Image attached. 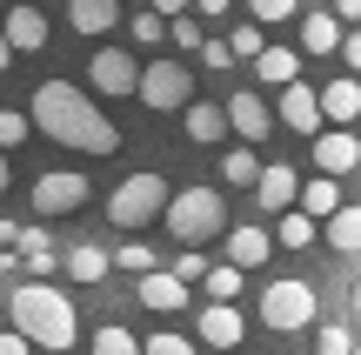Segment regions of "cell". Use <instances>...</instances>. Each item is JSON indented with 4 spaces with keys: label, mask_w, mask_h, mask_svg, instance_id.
<instances>
[{
    "label": "cell",
    "mask_w": 361,
    "mask_h": 355,
    "mask_svg": "<svg viewBox=\"0 0 361 355\" xmlns=\"http://www.w3.org/2000/svg\"><path fill=\"white\" fill-rule=\"evenodd\" d=\"M27 114H34V128L47 134V141L74 148V155H114L121 148V128L87 101V88H74V80H40Z\"/></svg>",
    "instance_id": "1"
},
{
    "label": "cell",
    "mask_w": 361,
    "mask_h": 355,
    "mask_svg": "<svg viewBox=\"0 0 361 355\" xmlns=\"http://www.w3.org/2000/svg\"><path fill=\"white\" fill-rule=\"evenodd\" d=\"M7 315H13V329H20L27 342L47 349V355H67L80 342V315H74V302H67L54 282H20V289L7 295Z\"/></svg>",
    "instance_id": "2"
},
{
    "label": "cell",
    "mask_w": 361,
    "mask_h": 355,
    "mask_svg": "<svg viewBox=\"0 0 361 355\" xmlns=\"http://www.w3.org/2000/svg\"><path fill=\"white\" fill-rule=\"evenodd\" d=\"M161 228H168V235L180 241V248H201V241L228 235V201H221V195H214L207 181H194V188H180V195L168 201Z\"/></svg>",
    "instance_id": "3"
},
{
    "label": "cell",
    "mask_w": 361,
    "mask_h": 355,
    "mask_svg": "<svg viewBox=\"0 0 361 355\" xmlns=\"http://www.w3.org/2000/svg\"><path fill=\"white\" fill-rule=\"evenodd\" d=\"M168 201H174V188L161 181L154 168H147V174H128V181L107 195V222H114L121 235H141V228H154L161 215H168Z\"/></svg>",
    "instance_id": "4"
},
{
    "label": "cell",
    "mask_w": 361,
    "mask_h": 355,
    "mask_svg": "<svg viewBox=\"0 0 361 355\" xmlns=\"http://www.w3.org/2000/svg\"><path fill=\"white\" fill-rule=\"evenodd\" d=\"M261 322H268L274 335H301V329H314V282H301V275L268 282V289H261Z\"/></svg>",
    "instance_id": "5"
},
{
    "label": "cell",
    "mask_w": 361,
    "mask_h": 355,
    "mask_svg": "<svg viewBox=\"0 0 361 355\" xmlns=\"http://www.w3.org/2000/svg\"><path fill=\"white\" fill-rule=\"evenodd\" d=\"M134 101H141L147 114H188L194 74H188L180 61H147V67H141V88H134Z\"/></svg>",
    "instance_id": "6"
},
{
    "label": "cell",
    "mask_w": 361,
    "mask_h": 355,
    "mask_svg": "<svg viewBox=\"0 0 361 355\" xmlns=\"http://www.w3.org/2000/svg\"><path fill=\"white\" fill-rule=\"evenodd\" d=\"M87 201H94V181H87V174H80V168H54V174H40V181H34L27 208L54 222V215H80Z\"/></svg>",
    "instance_id": "7"
},
{
    "label": "cell",
    "mask_w": 361,
    "mask_h": 355,
    "mask_svg": "<svg viewBox=\"0 0 361 355\" xmlns=\"http://www.w3.org/2000/svg\"><path fill=\"white\" fill-rule=\"evenodd\" d=\"M228 128L241 134L247 148H261L274 134V107L261 101V88H241V94H228Z\"/></svg>",
    "instance_id": "8"
},
{
    "label": "cell",
    "mask_w": 361,
    "mask_h": 355,
    "mask_svg": "<svg viewBox=\"0 0 361 355\" xmlns=\"http://www.w3.org/2000/svg\"><path fill=\"white\" fill-rule=\"evenodd\" d=\"M361 168V134L355 128H322L314 134V174H355Z\"/></svg>",
    "instance_id": "9"
},
{
    "label": "cell",
    "mask_w": 361,
    "mask_h": 355,
    "mask_svg": "<svg viewBox=\"0 0 361 355\" xmlns=\"http://www.w3.org/2000/svg\"><path fill=\"white\" fill-rule=\"evenodd\" d=\"M274 121H281V128H295V134H322V128H328L322 94H314L308 80H288V88H281V107H274Z\"/></svg>",
    "instance_id": "10"
},
{
    "label": "cell",
    "mask_w": 361,
    "mask_h": 355,
    "mask_svg": "<svg viewBox=\"0 0 361 355\" xmlns=\"http://www.w3.org/2000/svg\"><path fill=\"white\" fill-rule=\"evenodd\" d=\"M194 335H201L207 349H241V335H247V322H241V308L234 302H201V315H194Z\"/></svg>",
    "instance_id": "11"
},
{
    "label": "cell",
    "mask_w": 361,
    "mask_h": 355,
    "mask_svg": "<svg viewBox=\"0 0 361 355\" xmlns=\"http://www.w3.org/2000/svg\"><path fill=\"white\" fill-rule=\"evenodd\" d=\"M87 80H94L101 94H134V88H141V67H134L128 47H101V54L87 61Z\"/></svg>",
    "instance_id": "12"
},
{
    "label": "cell",
    "mask_w": 361,
    "mask_h": 355,
    "mask_svg": "<svg viewBox=\"0 0 361 355\" xmlns=\"http://www.w3.org/2000/svg\"><path fill=\"white\" fill-rule=\"evenodd\" d=\"M255 201H261V215L301 208V174L288 168V161H268V168H261V181H255Z\"/></svg>",
    "instance_id": "13"
},
{
    "label": "cell",
    "mask_w": 361,
    "mask_h": 355,
    "mask_svg": "<svg viewBox=\"0 0 361 355\" xmlns=\"http://www.w3.org/2000/svg\"><path fill=\"white\" fill-rule=\"evenodd\" d=\"M188 289H194V282H180L174 268H147V275L134 282L141 308H154V315H180V308H188Z\"/></svg>",
    "instance_id": "14"
},
{
    "label": "cell",
    "mask_w": 361,
    "mask_h": 355,
    "mask_svg": "<svg viewBox=\"0 0 361 355\" xmlns=\"http://www.w3.org/2000/svg\"><path fill=\"white\" fill-rule=\"evenodd\" d=\"M0 34L13 40V54H40L47 47V13L40 7H7L0 13Z\"/></svg>",
    "instance_id": "15"
},
{
    "label": "cell",
    "mask_w": 361,
    "mask_h": 355,
    "mask_svg": "<svg viewBox=\"0 0 361 355\" xmlns=\"http://www.w3.org/2000/svg\"><path fill=\"white\" fill-rule=\"evenodd\" d=\"M322 114H328V128H355V121H361V74L328 80V88H322Z\"/></svg>",
    "instance_id": "16"
},
{
    "label": "cell",
    "mask_w": 361,
    "mask_h": 355,
    "mask_svg": "<svg viewBox=\"0 0 361 355\" xmlns=\"http://www.w3.org/2000/svg\"><path fill=\"white\" fill-rule=\"evenodd\" d=\"M67 27L87 34V40L114 34V27H121V0H67Z\"/></svg>",
    "instance_id": "17"
},
{
    "label": "cell",
    "mask_w": 361,
    "mask_h": 355,
    "mask_svg": "<svg viewBox=\"0 0 361 355\" xmlns=\"http://www.w3.org/2000/svg\"><path fill=\"white\" fill-rule=\"evenodd\" d=\"M341 13L335 7H314V13H301V54H341Z\"/></svg>",
    "instance_id": "18"
},
{
    "label": "cell",
    "mask_w": 361,
    "mask_h": 355,
    "mask_svg": "<svg viewBox=\"0 0 361 355\" xmlns=\"http://www.w3.org/2000/svg\"><path fill=\"white\" fill-rule=\"evenodd\" d=\"M61 262H67V275H74L80 289H101V282H107V268H114V255H107L101 241H74Z\"/></svg>",
    "instance_id": "19"
},
{
    "label": "cell",
    "mask_w": 361,
    "mask_h": 355,
    "mask_svg": "<svg viewBox=\"0 0 361 355\" xmlns=\"http://www.w3.org/2000/svg\"><path fill=\"white\" fill-rule=\"evenodd\" d=\"M180 121H188V141H201V148H214V141H228V101H188V114H180Z\"/></svg>",
    "instance_id": "20"
},
{
    "label": "cell",
    "mask_w": 361,
    "mask_h": 355,
    "mask_svg": "<svg viewBox=\"0 0 361 355\" xmlns=\"http://www.w3.org/2000/svg\"><path fill=\"white\" fill-rule=\"evenodd\" d=\"M268 248H274V235H268L261 222L228 228V262H234V268H261V262H268Z\"/></svg>",
    "instance_id": "21"
},
{
    "label": "cell",
    "mask_w": 361,
    "mask_h": 355,
    "mask_svg": "<svg viewBox=\"0 0 361 355\" xmlns=\"http://www.w3.org/2000/svg\"><path fill=\"white\" fill-rule=\"evenodd\" d=\"M255 80H261V88H288V80H301V47H261Z\"/></svg>",
    "instance_id": "22"
},
{
    "label": "cell",
    "mask_w": 361,
    "mask_h": 355,
    "mask_svg": "<svg viewBox=\"0 0 361 355\" xmlns=\"http://www.w3.org/2000/svg\"><path fill=\"white\" fill-rule=\"evenodd\" d=\"M261 168H268V161H261V148H247V141H234L228 155H221V181H234V188H255Z\"/></svg>",
    "instance_id": "23"
},
{
    "label": "cell",
    "mask_w": 361,
    "mask_h": 355,
    "mask_svg": "<svg viewBox=\"0 0 361 355\" xmlns=\"http://www.w3.org/2000/svg\"><path fill=\"white\" fill-rule=\"evenodd\" d=\"M328 248L361 255V201H341V215H328Z\"/></svg>",
    "instance_id": "24"
},
{
    "label": "cell",
    "mask_w": 361,
    "mask_h": 355,
    "mask_svg": "<svg viewBox=\"0 0 361 355\" xmlns=\"http://www.w3.org/2000/svg\"><path fill=\"white\" fill-rule=\"evenodd\" d=\"M301 208L308 215H341V181L335 174H308L301 181Z\"/></svg>",
    "instance_id": "25"
},
{
    "label": "cell",
    "mask_w": 361,
    "mask_h": 355,
    "mask_svg": "<svg viewBox=\"0 0 361 355\" xmlns=\"http://www.w3.org/2000/svg\"><path fill=\"white\" fill-rule=\"evenodd\" d=\"M20 268L34 282H47L54 275V248H47V228H20Z\"/></svg>",
    "instance_id": "26"
},
{
    "label": "cell",
    "mask_w": 361,
    "mask_h": 355,
    "mask_svg": "<svg viewBox=\"0 0 361 355\" xmlns=\"http://www.w3.org/2000/svg\"><path fill=\"white\" fill-rule=\"evenodd\" d=\"M361 335L348 329V322H314V355H355Z\"/></svg>",
    "instance_id": "27"
},
{
    "label": "cell",
    "mask_w": 361,
    "mask_h": 355,
    "mask_svg": "<svg viewBox=\"0 0 361 355\" xmlns=\"http://www.w3.org/2000/svg\"><path fill=\"white\" fill-rule=\"evenodd\" d=\"M87 355H141V342H134L121 322H101V329H94V342H87Z\"/></svg>",
    "instance_id": "28"
},
{
    "label": "cell",
    "mask_w": 361,
    "mask_h": 355,
    "mask_svg": "<svg viewBox=\"0 0 361 355\" xmlns=\"http://www.w3.org/2000/svg\"><path fill=\"white\" fill-rule=\"evenodd\" d=\"M241 282H247V268H207V282H201V289H207V302H241Z\"/></svg>",
    "instance_id": "29"
},
{
    "label": "cell",
    "mask_w": 361,
    "mask_h": 355,
    "mask_svg": "<svg viewBox=\"0 0 361 355\" xmlns=\"http://www.w3.org/2000/svg\"><path fill=\"white\" fill-rule=\"evenodd\" d=\"M274 241H281V248H308V241H314V215L308 208H288L281 228H274Z\"/></svg>",
    "instance_id": "30"
},
{
    "label": "cell",
    "mask_w": 361,
    "mask_h": 355,
    "mask_svg": "<svg viewBox=\"0 0 361 355\" xmlns=\"http://www.w3.org/2000/svg\"><path fill=\"white\" fill-rule=\"evenodd\" d=\"M128 34L141 40V47H161V40H168V13H154V7H141V13H134V20H128Z\"/></svg>",
    "instance_id": "31"
},
{
    "label": "cell",
    "mask_w": 361,
    "mask_h": 355,
    "mask_svg": "<svg viewBox=\"0 0 361 355\" xmlns=\"http://www.w3.org/2000/svg\"><path fill=\"white\" fill-rule=\"evenodd\" d=\"M114 268H134V282H141L147 268H161V262H154V248H147V241H121V248H114Z\"/></svg>",
    "instance_id": "32"
},
{
    "label": "cell",
    "mask_w": 361,
    "mask_h": 355,
    "mask_svg": "<svg viewBox=\"0 0 361 355\" xmlns=\"http://www.w3.org/2000/svg\"><path fill=\"white\" fill-rule=\"evenodd\" d=\"M27 134H34V114H20V107H0V148H20Z\"/></svg>",
    "instance_id": "33"
},
{
    "label": "cell",
    "mask_w": 361,
    "mask_h": 355,
    "mask_svg": "<svg viewBox=\"0 0 361 355\" xmlns=\"http://www.w3.org/2000/svg\"><path fill=\"white\" fill-rule=\"evenodd\" d=\"M168 40H174V47H188V54H201V20H194V13H174V20H168Z\"/></svg>",
    "instance_id": "34"
},
{
    "label": "cell",
    "mask_w": 361,
    "mask_h": 355,
    "mask_svg": "<svg viewBox=\"0 0 361 355\" xmlns=\"http://www.w3.org/2000/svg\"><path fill=\"white\" fill-rule=\"evenodd\" d=\"M228 47H234V61H261V47H268V40H261V20L255 27H234Z\"/></svg>",
    "instance_id": "35"
},
{
    "label": "cell",
    "mask_w": 361,
    "mask_h": 355,
    "mask_svg": "<svg viewBox=\"0 0 361 355\" xmlns=\"http://www.w3.org/2000/svg\"><path fill=\"white\" fill-rule=\"evenodd\" d=\"M168 268H174L180 282H207V255H201V248H180V255H174Z\"/></svg>",
    "instance_id": "36"
},
{
    "label": "cell",
    "mask_w": 361,
    "mask_h": 355,
    "mask_svg": "<svg viewBox=\"0 0 361 355\" xmlns=\"http://www.w3.org/2000/svg\"><path fill=\"white\" fill-rule=\"evenodd\" d=\"M295 7H301V0H247V13H255L261 27H268V20H295Z\"/></svg>",
    "instance_id": "37"
},
{
    "label": "cell",
    "mask_w": 361,
    "mask_h": 355,
    "mask_svg": "<svg viewBox=\"0 0 361 355\" xmlns=\"http://www.w3.org/2000/svg\"><path fill=\"white\" fill-rule=\"evenodd\" d=\"M141 355H194V342H188V335H147Z\"/></svg>",
    "instance_id": "38"
},
{
    "label": "cell",
    "mask_w": 361,
    "mask_h": 355,
    "mask_svg": "<svg viewBox=\"0 0 361 355\" xmlns=\"http://www.w3.org/2000/svg\"><path fill=\"white\" fill-rule=\"evenodd\" d=\"M201 61L221 74V67H234V47H228V40H201Z\"/></svg>",
    "instance_id": "39"
},
{
    "label": "cell",
    "mask_w": 361,
    "mask_h": 355,
    "mask_svg": "<svg viewBox=\"0 0 361 355\" xmlns=\"http://www.w3.org/2000/svg\"><path fill=\"white\" fill-rule=\"evenodd\" d=\"M341 61H348V74H361V27L341 34Z\"/></svg>",
    "instance_id": "40"
},
{
    "label": "cell",
    "mask_w": 361,
    "mask_h": 355,
    "mask_svg": "<svg viewBox=\"0 0 361 355\" xmlns=\"http://www.w3.org/2000/svg\"><path fill=\"white\" fill-rule=\"evenodd\" d=\"M27 349H34V342H27L20 329H0V355H27Z\"/></svg>",
    "instance_id": "41"
},
{
    "label": "cell",
    "mask_w": 361,
    "mask_h": 355,
    "mask_svg": "<svg viewBox=\"0 0 361 355\" xmlns=\"http://www.w3.org/2000/svg\"><path fill=\"white\" fill-rule=\"evenodd\" d=\"M335 13H341V27H361V0H335Z\"/></svg>",
    "instance_id": "42"
},
{
    "label": "cell",
    "mask_w": 361,
    "mask_h": 355,
    "mask_svg": "<svg viewBox=\"0 0 361 355\" xmlns=\"http://www.w3.org/2000/svg\"><path fill=\"white\" fill-rule=\"evenodd\" d=\"M0 248H20V222H0Z\"/></svg>",
    "instance_id": "43"
},
{
    "label": "cell",
    "mask_w": 361,
    "mask_h": 355,
    "mask_svg": "<svg viewBox=\"0 0 361 355\" xmlns=\"http://www.w3.org/2000/svg\"><path fill=\"white\" fill-rule=\"evenodd\" d=\"M234 0H194V13H207V20H214V13H228Z\"/></svg>",
    "instance_id": "44"
},
{
    "label": "cell",
    "mask_w": 361,
    "mask_h": 355,
    "mask_svg": "<svg viewBox=\"0 0 361 355\" xmlns=\"http://www.w3.org/2000/svg\"><path fill=\"white\" fill-rule=\"evenodd\" d=\"M194 7V0H154V13H168V20H174V13H188Z\"/></svg>",
    "instance_id": "45"
},
{
    "label": "cell",
    "mask_w": 361,
    "mask_h": 355,
    "mask_svg": "<svg viewBox=\"0 0 361 355\" xmlns=\"http://www.w3.org/2000/svg\"><path fill=\"white\" fill-rule=\"evenodd\" d=\"M7 67H13V40L0 34V74H7Z\"/></svg>",
    "instance_id": "46"
},
{
    "label": "cell",
    "mask_w": 361,
    "mask_h": 355,
    "mask_svg": "<svg viewBox=\"0 0 361 355\" xmlns=\"http://www.w3.org/2000/svg\"><path fill=\"white\" fill-rule=\"evenodd\" d=\"M348 308H355V315H361V275L348 282Z\"/></svg>",
    "instance_id": "47"
},
{
    "label": "cell",
    "mask_w": 361,
    "mask_h": 355,
    "mask_svg": "<svg viewBox=\"0 0 361 355\" xmlns=\"http://www.w3.org/2000/svg\"><path fill=\"white\" fill-rule=\"evenodd\" d=\"M0 195H7V148H0Z\"/></svg>",
    "instance_id": "48"
},
{
    "label": "cell",
    "mask_w": 361,
    "mask_h": 355,
    "mask_svg": "<svg viewBox=\"0 0 361 355\" xmlns=\"http://www.w3.org/2000/svg\"><path fill=\"white\" fill-rule=\"evenodd\" d=\"M234 355H255V349H234Z\"/></svg>",
    "instance_id": "49"
},
{
    "label": "cell",
    "mask_w": 361,
    "mask_h": 355,
    "mask_svg": "<svg viewBox=\"0 0 361 355\" xmlns=\"http://www.w3.org/2000/svg\"><path fill=\"white\" fill-rule=\"evenodd\" d=\"M355 355H361V342H355Z\"/></svg>",
    "instance_id": "50"
},
{
    "label": "cell",
    "mask_w": 361,
    "mask_h": 355,
    "mask_svg": "<svg viewBox=\"0 0 361 355\" xmlns=\"http://www.w3.org/2000/svg\"><path fill=\"white\" fill-rule=\"evenodd\" d=\"M0 7H7V0H0Z\"/></svg>",
    "instance_id": "51"
}]
</instances>
